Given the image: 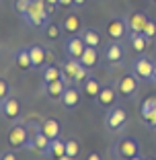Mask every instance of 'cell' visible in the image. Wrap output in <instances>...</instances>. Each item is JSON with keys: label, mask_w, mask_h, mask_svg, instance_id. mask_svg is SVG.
I'll list each match as a JSON object with an SVG mask.
<instances>
[{"label": "cell", "mask_w": 156, "mask_h": 160, "mask_svg": "<svg viewBox=\"0 0 156 160\" xmlns=\"http://www.w3.org/2000/svg\"><path fill=\"white\" fill-rule=\"evenodd\" d=\"M21 19H23L31 29L43 31V29L52 23V12L48 10L45 0H31V6L27 8V12H25Z\"/></svg>", "instance_id": "obj_1"}, {"label": "cell", "mask_w": 156, "mask_h": 160, "mask_svg": "<svg viewBox=\"0 0 156 160\" xmlns=\"http://www.w3.org/2000/svg\"><path fill=\"white\" fill-rule=\"evenodd\" d=\"M105 129L111 133H121L125 127H128V121H129V115L128 111L119 105H113L111 109L105 111Z\"/></svg>", "instance_id": "obj_2"}, {"label": "cell", "mask_w": 156, "mask_h": 160, "mask_svg": "<svg viewBox=\"0 0 156 160\" xmlns=\"http://www.w3.org/2000/svg\"><path fill=\"white\" fill-rule=\"evenodd\" d=\"M111 154L115 158H132V160H140L142 158V148L138 144V140L133 138H121L113 144Z\"/></svg>", "instance_id": "obj_3"}, {"label": "cell", "mask_w": 156, "mask_h": 160, "mask_svg": "<svg viewBox=\"0 0 156 160\" xmlns=\"http://www.w3.org/2000/svg\"><path fill=\"white\" fill-rule=\"evenodd\" d=\"M132 74L140 82H154V62L148 56H138L132 62Z\"/></svg>", "instance_id": "obj_4"}, {"label": "cell", "mask_w": 156, "mask_h": 160, "mask_svg": "<svg viewBox=\"0 0 156 160\" xmlns=\"http://www.w3.org/2000/svg\"><path fill=\"white\" fill-rule=\"evenodd\" d=\"M29 138H31L29 136V125L27 123H19V121H14L10 125L8 133H6V142H8V146L13 150H23Z\"/></svg>", "instance_id": "obj_5"}, {"label": "cell", "mask_w": 156, "mask_h": 160, "mask_svg": "<svg viewBox=\"0 0 156 160\" xmlns=\"http://www.w3.org/2000/svg\"><path fill=\"white\" fill-rule=\"evenodd\" d=\"M21 113H23V103H21V99H17L13 94L0 103V115H2L6 121H13V123L19 121Z\"/></svg>", "instance_id": "obj_6"}, {"label": "cell", "mask_w": 156, "mask_h": 160, "mask_svg": "<svg viewBox=\"0 0 156 160\" xmlns=\"http://www.w3.org/2000/svg\"><path fill=\"white\" fill-rule=\"evenodd\" d=\"M138 82H140V80H138L133 74H121L117 78V82H115L119 97L129 99V101L136 99V94H138Z\"/></svg>", "instance_id": "obj_7"}, {"label": "cell", "mask_w": 156, "mask_h": 160, "mask_svg": "<svg viewBox=\"0 0 156 160\" xmlns=\"http://www.w3.org/2000/svg\"><path fill=\"white\" fill-rule=\"evenodd\" d=\"M101 58L105 60L107 66H117V64H121V62H123V58H125V49H123V45L119 41L111 39V41L105 45L103 56H101Z\"/></svg>", "instance_id": "obj_8"}, {"label": "cell", "mask_w": 156, "mask_h": 160, "mask_svg": "<svg viewBox=\"0 0 156 160\" xmlns=\"http://www.w3.org/2000/svg\"><path fill=\"white\" fill-rule=\"evenodd\" d=\"M128 23L125 19H119V17H113L105 23V33L109 35V39H115V41H121L125 35H128Z\"/></svg>", "instance_id": "obj_9"}, {"label": "cell", "mask_w": 156, "mask_h": 160, "mask_svg": "<svg viewBox=\"0 0 156 160\" xmlns=\"http://www.w3.org/2000/svg\"><path fill=\"white\" fill-rule=\"evenodd\" d=\"M117 86L115 84H107V86H101V90H99V97H97V101L95 103L99 105L101 109H111L113 105H117Z\"/></svg>", "instance_id": "obj_10"}, {"label": "cell", "mask_w": 156, "mask_h": 160, "mask_svg": "<svg viewBox=\"0 0 156 160\" xmlns=\"http://www.w3.org/2000/svg\"><path fill=\"white\" fill-rule=\"evenodd\" d=\"M60 66H62V80H64L68 86L74 84L76 74H78V72H80V68H82L80 60H78V58H66Z\"/></svg>", "instance_id": "obj_11"}, {"label": "cell", "mask_w": 156, "mask_h": 160, "mask_svg": "<svg viewBox=\"0 0 156 160\" xmlns=\"http://www.w3.org/2000/svg\"><path fill=\"white\" fill-rule=\"evenodd\" d=\"M80 99H82V90H78V86L70 84L66 90H64L60 103H62V107H64V109H68V111H74V109L80 105Z\"/></svg>", "instance_id": "obj_12"}, {"label": "cell", "mask_w": 156, "mask_h": 160, "mask_svg": "<svg viewBox=\"0 0 156 160\" xmlns=\"http://www.w3.org/2000/svg\"><path fill=\"white\" fill-rule=\"evenodd\" d=\"M41 88H43V94H45L48 99L60 101L62 94H64V90L68 88V84L60 78V80H53V82H41Z\"/></svg>", "instance_id": "obj_13"}, {"label": "cell", "mask_w": 156, "mask_h": 160, "mask_svg": "<svg viewBox=\"0 0 156 160\" xmlns=\"http://www.w3.org/2000/svg\"><path fill=\"white\" fill-rule=\"evenodd\" d=\"M84 47H86V43L82 41L80 35H70L66 39V43H64V52H66L68 58H80Z\"/></svg>", "instance_id": "obj_14"}, {"label": "cell", "mask_w": 156, "mask_h": 160, "mask_svg": "<svg viewBox=\"0 0 156 160\" xmlns=\"http://www.w3.org/2000/svg\"><path fill=\"white\" fill-rule=\"evenodd\" d=\"M62 29L66 31V33L70 35H78L80 33V29H82V19H80V14L78 12H68L64 19H62Z\"/></svg>", "instance_id": "obj_15"}, {"label": "cell", "mask_w": 156, "mask_h": 160, "mask_svg": "<svg viewBox=\"0 0 156 160\" xmlns=\"http://www.w3.org/2000/svg\"><path fill=\"white\" fill-rule=\"evenodd\" d=\"M146 12H140V10H133L132 14H129L128 19H125V23H128V29H129V33H142L144 27H146Z\"/></svg>", "instance_id": "obj_16"}, {"label": "cell", "mask_w": 156, "mask_h": 160, "mask_svg": "<svg viewBox=\"0 0 156 160\" xmlns=\"http://www.w3.org/2000/svg\"><path fill=\"white\" fill-rule=\"evenodd\" d=\"M31 127H33V140H35V146H37V154H39V156H48L49 138L41 132L39 123H31Z\"/></svg>", "instance_id": "obj_17"}, {"label": "cell", "mask_w": 156, "mask_h": 160, "mask_svg": "<svg viewBox=\"0 0 156 160\" xmlns=\"http://www.w3.org/2000/svg\"><path fill=\"white\" fill-rule=\"evenodd\" d=\"M29 56H31V64H33V70L43 68L48 64V49L41 45H31L29 47Z\"/></svg>", "instance_id": "obj_18"}, {"label": "cell", "mask_w": 156, "mask_h": 160, "mask_svg": "<svg viewBox=\"0 0 156 160\" xmlns=\"http://www.w3.org/2000/svg\"><path fill=\"white\" fill-rule=\"evenodd\" d=\"M80 90H82V94H84L88 101H97V97H99V90H101V82L95 78V76L90 74L88 78L84 80V84L80 86Z\"/></svg>", "instance_id": "obj_19"}, {"label": "cell", "mask_w": 156, "mask_h": 160, "mask_svg": "<svg viewBox=\"0 0 156 160\" xmlns=\"http://www.w3.org/2000/svg\"><path fill=\"white\" fill-rule=\"evenodd\" d=\"M78 60H80L82 66H86V68L90 70V68H95L97 64L101 62L99 49H97V47H93V45H86V47H84V52H82V56L78 58Z\"/></svg>", "instance_id": "obj_20"}, {"label": "cell", "mask_w": 156, "mask_h": 160, "mask_svg": "<svg viewBox=\"0 0 156 160\" xmlns=\"http://www.w3.org/2000/svg\"><path fill=\"white\" fill-rule=\"evenodd\" d=\"M48 158H58V160H70L66 154V144L62 140H49V148H48Z\"/></svg>", "instance_id": "obj_21"}, {"label": "cell", "mask_w": 156, "mask_h": 160, "mask_svg": "<svg viewBox=\"0 0 156 160\" xmlns=\"http://www.w3.org/2000/svg\"><path fill=\"white\" fill-rule=\"evenodd\" d=\"M14 64L19 70H33V64H31V56H29V47H21L14 52Z\"/></svg>", "instance_id": "obj_22"}, {"label": "cell", "mask_w": 156, "mask_h": 160, "mask_svg": "<svg viewBox=\"0 0 156 160\" xmlns=\"http://www.w3.org/2000/svg\"><path fill=\"white\" fill-rule=\"evenodd\" d=\"M78 35L82 37V41H84L86 45H93V47H99V45H101V35H99V31H97V29L82 27Z\"/></svg>", "instance_id": "obj_23"}, {"label": "cell", "mask_w": 156, "mask_h": 160, "mask_svg": "<svg viewBox=\"0 0 156 160\" xmlns=\"http://www.w3.org/2000/svg\"><path fill=\"white\" fill-rule=\"evenodd\" d=\"M39 127H41V132L45 133L49 140H56V138H60V123H58L56 119H45V121L39 123Z\"/></svg>", "instance_id": "obj_24"}, {"label": "cell", "mask_w": 156, "mask_h": 160, "mask_svg": "<svg viewBox=\"0 0 156 160\" xmlns=\"http://www.w3.org/2000/svg\"><path fill=\"white\" fill-rule=\"evenodd\" d=\"M148 43H150V39L144 33H129V45L133 47V52H138V53L146 52Z\"/></svg>", "instance_id": "obj_25"}, {"label": "cell", "mask_w": 156, "mask_h": 160, "mask_svg": "<svg viewBox=\"0 0 156 160\" xmlns=\"http://www.w3.org/2000/svg\"><path fill=\"white\" fill-rule=\"evenodd\" d=\"M43 82H53V80H60L62 78V66L60 64H48V66H43Z\"/></svg>", "instance_id": "obj_26"}, {"label": "cell", "mask_w": 156, "mask_h": 160, "mask_svg": "<svg viewBox=\"0 0 156 160\" xmlns=\"http://www.w3.org/2000/svg\"><path fill=\"white\" fill-rule=\"evenodd\" d=\"M64 144H66V154H68V158H76V156L80 154V144H78L74 138L64 140Z\"/></svg>", "instance_id": "obj_27"}, {"label": "cell", "mask_w": 156, "mask_h": 160, "mask_svg": "<svg viewBox=\"0 0 156 160\" xmlns=\"http://www.w3.org/2000/svg\"><path fill=\"white\" fill-rule=\"evenodd\" d=\"M43 33H45V37H48L49 41H56V39H60V35H62V25L49 23L48 27L43 29Z\"/></svg>", "instance_id": "obj_28"}, {"label": "cell", "mask_w": 156, "mask_h": 160, "mask_svg": "<svg viewBox=\"0 0 156 160\" xmlns=\"http://www.w3.org/2000/svg\"><path fill=\"white\" fill-rule=\"evenodd\" d=\"M142 121L148 129H156V109H152L148 113H142Z\"/></svg>", "instance_id": "obj_29"}, {"label": "cell", "mask_w": 156, "mask_h": 160, "mask_svg": "<svg viewBox=\"0 0 156 160\" xmlns=\"http://www.w3.org/2000/svg\"><path fill=\"white\" fill-rule=\"evenodd\" d=\"M142 33L146 35V37L150 39V41L156 37V23H154L152 19H148V21H146V27H144V31H142Z\"/></svg>", "instance_id": "obj_30"}, {"label": "cell", "mask_w": 156, "mask_h": 160, "mask_svg": "<svg viewBox=\"0 0 156 160\" xmlns=\"http://www.w3.org/2000/svg\"><path fill=\"white\" fill-rule=\"evenodd\" d=\"M29 6H31V0H14V10H17V14H21V17L27 12Z\"/></svg>", "instance_id": "obj_31"}, {"label": "cell", "mask_w": 156, "mask_h": 160, "mask_svg": "<svg viewBox=\"0 0 156 160\" xmlns=\"http://www.w3.org/2000/svg\"><path fill=\"white\" fill-rule=\"evenodd\" d=\"M152 109H156V97H148V99L144 101L142 107H140V115L148 113V111H152Z\"/></svg>", "instance_id": "obj_32"}, {"label": "cell", "mask_w": 156, "mask_h": 160, "mask_svg": "<svg viewBox=\"0 0 156 160\" xmlns=\"http://www.w3.org/2000/svg\"><path fill=\"white\" fill-rule=\"evenodd\" d=\"M8 97H10V84L4 78H0V103L4 99H8Z\"/></svg>", "instance_id": "obj_33"}, {"label": "cell", "mask_w": 156, "mask_h": 160, "mask_svg": "<svg viewBox=\"0 0 156 160\" xmlns=\"http://www.w3.org/2000/svg\"><path fill=\"white\" fill-rule=\"evenodd\" d=\"M17 150H6V152H0V160H14L17 158V154H14Z\"/></svg>", "instance_id": "obj_34"}, {"label": "cell", "mask_w": 156, "mask_h": 160, "mask_svg": "<svg viewBox=\"0 0 156 160\" xmlns=\"http://www.w3.org/2000/svg\"><path fill=\"white\" fill-rule=\"evenodd\" d=\"M58 8H74V0H58Z\"/></svg>", "instance_id": "obj_35"}, {"label": "cell", "mask_w": 156, "mask_h": 160, "mask_svg": "<svg viewBox=\"0 0 156 160\" xmlns=\"http://www.w3.org/2000/svg\"><path fill=\"white\" fill-rule=\"evenodd\" d=\"M45 4H48V10H49V12H53V10L58 8V0H45Z\"/></svg>", "instance_id": "obj_36"}, {"label": "cell", "mask_w": 156, "mask_h": 160, "mask_svg": "<svg viewBox=\"0 0 156 160\" xmlns=\"http://www.w3.org/2000/svg\"><path fill=\"white\" fill-rule=\"evenodd\" d=\"M86 158H88V160H101V158H103V156H101L99 152H90V154L86 156Z\"/></svg>", "instance_id": "obj_37"}, {"label": "cell", "mask_w": 156, "mask_h": 160, "mask_svg": "<svg viewBox=\"0 0 156 160\" xmlns=\"http://www.w3.org/2000/svg\"><path fill=\"white\" fill-rule=\"evenodd\" d=\"M86 4V0H74V8H82Z\"/></svg>", "instance_id": "obj_38"}, {"label": "cell", "mask_w": 156, "mask_h": 160, "mask_svg": "<svg viewBox=\"0 0 156 160\" xmlns=\"http://www.w3.org/2000/svg\"><path fill=\"white\" fill-rule=\"evenodd\" d=\"M154 84H156V64H154Z\"/></svg>", "instance_id": "obj_39"}, {"label": "cell", "mask_w": 156, "mask_h": 160, "mask_svg": "<svg viewBox=\"0 0 156 160\" xmlns=\"http://www.w3.org/2000/svg\"><path fill=\"white\" fill-rule=\"evenodd\" d=\"M150 2H152V4H156V0H150Z\"/></svg>", "instance_id": "obj_40"}, {"label": "cell", "mask_w": 156, "mask_h": 160, "mask_svg": "<svg viewBox=\"0 0 156 160\" xmlns=\"http://www.w3.org/2000/svg\"><path fill=\"white\" fill-rule=\"evenodd\" d=\"M154 132H156V129H154Z\"/></svg>", "instance_id": "obj_41"}]
</instances>
